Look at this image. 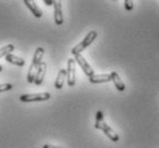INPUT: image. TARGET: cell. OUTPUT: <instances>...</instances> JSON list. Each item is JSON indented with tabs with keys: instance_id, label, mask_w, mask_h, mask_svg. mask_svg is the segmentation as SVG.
Returning a JSON list of instances; mask_svg holds the SVG:
<instances>
[{
	"instance_id": "cell-8",
	"label": "cell",
	"mask_w": 159,
	"mask_h": 148,
	"mask_svg": "<svg viewBox=\"0 0 159 148\" xmlns=\"http://www.w3.org/2000/svg\"><path fill=\"white\" fill-rule=\"evenodd\" d=\"M54 22L57 25H61L64 23V15L61 11V2L60 1H54Z\"/></svg>"
},
{
	"instance_id": "cell-4",
	"label": "cell",
	"mask_w": 159,
	"mask_h": 148,
	"mask_svg": "<svg viewBox=\"0 0 159 148\" xmlns=\"http://www.w3.org/2000/svg\"><path fill=\"white\" fill-rule=\"evenodd\" d=\"M51 98V94L48 92L43 93H34V94H22L20 100L22 102H36V101H46Z\"/></svg>"
},
{
	"instance_id": "cell-16",
	"label": "cell",
	"mask_w": 159,
	"mask_h": 148,
	"mask_svg": "<svg viewBox=\"0 0 159 148\" xmlns=\"http://www.w3.org/2000/svg\"><path fill=\"white\" fill-rule=\"evenodd\" d=\"M125 8L127 11H131L134 8V2L131 0H125Z\"/></svg>"
},
{
	"instance_id": "cell-10",
	"label": "cell",
	"mask_w": 159,
	"mask_h": 148,
	"mask_svg": "<svg viewBox=\"0 0 159 148\" xmlns=\"http://www.w3.org/2000/svg\"><path fill=\"white\" fill-rule=\"evenodd\" d=\"M46 63L45 62H42L39 66V69H38V71H37V75H36V78H35V84L37 85V86H39V85H42V83H43L44 80V77H45V74H46Z\"/></svg>"
},
{
	"instance_id": "cell-14",
	"label": "cell",
	"mask_w": 159,
	"mask_h": 148,
	"mask_svg": "<svg viewBox=\"0 0 159 148\" xmlns=\"http://www.w3.org/2000/svg\"><path fill=\"white\" fill-rule=\"evenodd\" d=\"M14 49H15V47H14L13 44H8L6 46H4L2 48H0V59L1 57H6L8 54H12Z\"/></svg>"
},
{
	"instance_id": "cell-12",
	"label": "cell",
	"mask_w": 159,
	"mask_h": 148,
	"mask_svg": "<svg viewBox=\"0 0 159 148\" xmlns=\"http://www.w3.org/2000/svg\"><path fill=\"white\" fill-rule=\"evenodd\" d=\"M66 77H67V70L66 69H61L58 74V77H57L56 79V83H54V87L57 90H60V88H62L65 84V80H66Z\"/></svg>"
},
{
	"instance_id": "cell-3",
	"label": "cell",
	"mask_w": 159,
	"mask_h": 148,
	"mask_svg": "<svg viewBox=\"0 0 159 148\" xmlns=\"http://www.w3.org/2000/svg\"><path fill=\"white\" fill-rule=\"evenodd\" d=\"M96 38H97V31H90L87 36H85V38H84L79 45H76L75 47L73 48L72 53L74 54V55H80V54L83 52L89 45L92 44V41H93Z\"/></svg>"
},
{
	"instance_id": "cell-11",
	"label": "cell",
	"mask_w": 159,
	"mask_h": 148,
	"mask_svg": "<svg viewBox=\"0 0 159 148\" xmlns=\"http://www.w3.org/2000/svg\"><path fill=\"white\" fill-rule=\"evenodd\" d=\"M110 75H111V79H112V82H113L114 86H116L119 91H121V92H122V91H125V90H126V86H125V84H123L122 79L120 78L119 74H118V72H116V71H113V72H111Z\"/></svg>"
},
{
	"instance_id": "cell-1",
	"label": "cell",
	"mask_w": 159,
	"mask_h": 148,
	"mask_svg": "<svg viewBox=\"0 0 159 148\" xmlns=\"http://www.w3.org/2000/svg\"><path fill=\"white\" fill-rule=\"evenodd\" d=\"M95 128L97 130H100V131H103L106 137H107L110 140H112L113 142H116V141H119V136H118V133L111 128V126H108L106 124V122L104 121V114L103 112H97L96 114V123H95Z\"/></svg>"
},
{
	"instance_id": "cell-18",
	"label": "cell",
	"mask_w": 159,
	"mask_h": 148,
	"mask_svg": "<svg viewBox=\"0 0 159 148\" xmlns=\"http://www.w3.org/2000/svg\"><path fill=\"white\" fill-rule=\"evenodd\" d=\"M43 148H61V147H57V146H52V145H44Z\"/></svg>"
},
{
	"instance_id": "cell-7",
	"label": "cell",
	"mask_w": 159,
	"mask_h": 148,
	"mask_svg": "<svg viewBox=\"0 0 159 148\" xmlns=\"http://www.w3.org/2000/svg\"><path fill=\"white\" fill-rule=\"evenodd\" d=\"M23 2H24V5H25V6H27L29 9H30V12L32 13V15L35 16V17H37V19H40V17L43 16V12H42V9H40V8L37 6V4L35 2V1L24 0Z\"/></svg>"
},
{
	"instance_id": "cell-19",
	"label": "cell",
	"mask_w": 159,
	"mask_h": 148,
	"mask_svg": "<svg viewBox=\"0 0 159 148\" xmlns=\"http://www.w3.org/2000/svg\"><path fill=\"white\" fill-rule=\"evenodd\" d=\"M0 71H2V66H0Z\"/></svg>"
},
{
	"instance_id": "cell-5",
	"label": "cell",
	"mask_w": 159,
	"mask_h": 148,
	"mask_svg": "<svg viewBox=\"0 0 159 148\" xmlns=\"http://www.w3.org/2000/svg\"><path fill=\"white\" fill-rule=\"evenodd\" d=\"M75 60L69 59L67 63V83L68 86H74L76 83V69H75Z\"/></svg>"
},
{
	"instance_id": "cell-17",
	"label": "cell",
	"mask_w": 159,
	"mask_h": 148,
	"mask_svg": "<svg viewBox=\"0 0 159 148\" xmlns=\"http://www.w3.org/2000/svg\"><path fill=\"white\" fill-rule=\"evenodd\" d=\"M44 4H46L48 6H51V5H54V0H44Z\"/></svg>"
},
{
	"instance_id": "cell-13",
	"label": "cell",
	"mask_w": 159,
	"mask_h": 148,
	"mask_svg": "<svg viewBox=\"0 0 159 148\" xmlns=\"http://www.w3.org/2000/svg\"><path fill=\"white\" fill-rule=\"evenodd\" d=\"M5 59H6L7 62H9V63H12V64H15L17 67H23L24 63H25L23 59H21V57H19V56H16V55H13V54H8Z\"/></svg>"
},
{
	"instance_id": "cell-6",
	"label": "cell",
	"mask_w": 159,
	"mask_h": 148,
	"mask_svg": "<svg viewBox=\"0 0 159 148\" xmlns=\"http://www.w3.org/2000/svg\"><path fill=\"white\" fill-rule=\"evenodd\" d=\"M74 60H75V62H77V63H79V66L82 68V70H83V72L87 75L88 77H89V78L95 75L93 69L90 67V64L88 63L87 60H85V59H84L81 54H80V55H75V59H74Z\"/></svg>"
},
{
	"instance_id": "cell-2",
	"label": "cell",
	"mask_w": 159,
	"mask_h": 148,
	"mask_svg": "<svg viewBox=\"0 0 159 148\" xmlns=\"http://www.w3.org/2000/svg\"><path fill=\"white\" fill-rule=\"evenodd\" d=\"M44 55V48L43 47H38L36 49V52L34 54V59H32V62L29 67V71H28V76H27V80L28 83H34L35 82V78H36L37 71L39 69L40 63L43 62L42 59H43Z\"/></svg>"
},
{
	"instance_id": "cell-9",
	"label": "cell",
	"mask_w": 159,
	"mask_h": 148,
	"mask_svg": "<svg viewBox=\"0 0 159 148\" xmlns=\"http://www.w3.org/2000/svg\"><path fill=\"white\" fill-rule=\"evenodd\" d=\"M90 83L92 84H103V83H107V82H111V75H107V74H102V75H93L92 77L89 78Z\"/></svg>"
},
{
	"instance_id": "cell-15",
	"label": "cell",
	"mask_w": 159,
	"mask_h": 148,
	"mask_svg": "<svg viewBox=\"0 0 159 148\" xmlns=\"http://www.w3.org/2000/svg\"><path fill=\"white\" fill-rule=\"evenodd\" d=\"M12 87H13L12 84H0V92H6V91H9Z\"/></svg>"
}]
</instances>
